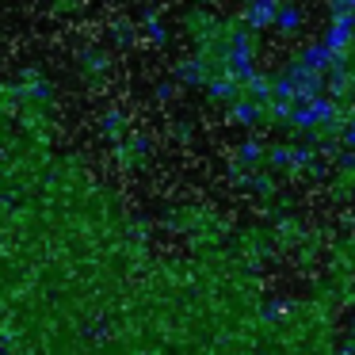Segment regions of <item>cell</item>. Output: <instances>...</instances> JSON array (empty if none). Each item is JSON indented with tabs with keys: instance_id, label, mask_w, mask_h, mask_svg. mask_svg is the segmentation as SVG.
Returning a JSON list of instances; mask_svg holds the SVG:
<instances>
[{
	"instance_id": "8992f818",
	"label": "cell",
	"mask_w": 355,
	"mask_h": 355,
	"mask_svg": "<svg viewBox=\"0 0 355 355\" xmlns=\"http://www.w3.org/2000/svg\"><path fill=\"white\" fill-rule=\"evenodd\" d=\"M344 141H347V146H355V123H352V126H347V134H344Z\"/></svg>"
},
{
	"instance_id": "7a4b0ae2",
	"label": "cell",
	"mask_w": 355,
	"mask_h": 355,
	"mask_svg": "<svg viewBox=\"0 0 355 355\" xmlns=\"http://www.w3.org/2000/svg\"><path fill=\"white\" fill-rule=\"evenodd\" d=\"M279 16V4L275 0H248V8H245V19L248 27H271Z\"/></svg>"
},
{
	"instance_id": "6da1fadb",
	"label": "cell",
	"mask_w": 355,
	"mask_h": 355,
	"mask_svg": "<svg viewBox=\"0 0 355 355\" xmlns=\"http://www.w3.org/2000/svg\"><path fill=\"white\" fill-rule=\"evenodd\" d=\"M329 115H332V103L321 100V96H313V100H306L302 107L291 111V119H294L298 126H306V130H309V126H317V123H324Z\"/></svg>"
},
{
	"instance_id": "3957f363",
	"label": "cell",
	"mask_w": 355,
	"mask_h": 355,
	"mask_svg": "<svg viewBox=\"0 0 355 355\" xmlns=\"http://www.w3.org/2000/svg\"><path fill=\"white\" fill-rule=\"evenodd\" d=\"M352 31H355V16H336V19H332V27L324 31L321 42L329 50H340L344 42H352Z\"/></svg>"
},
{
	"instance_id": "5b68a950",
	"label": "cell",
	"mask_w": 355,
	"mask_h": 355,
	"mask_svg": "<svg viewBox=\"0 0 355 355\" xmlns=\"http://www.w3.org/2000/svg\"><path fill=\"white\" fill-rule=\"evenodd\" d=\"M256 115H260V111H256L252 103H237V107H233V119H237V123H256Z\"/></svg>"
},
{
	"instance_id": "277c9868",
	"label": "cell",
	"mask_w": 355,
	"mask_h": 355,
	"mask_svg": "<svg viewBox=\"0 0 355 355\" xmlns=\"http://www.w3.org/2000/svg\"><path fill=\"white\" fill-rule=\"evenodd\" d=\"M275 24H279V31H298V27H302V12L294 8V4H283L279 16H275Z\"/></svg>"
}]
</instances>
